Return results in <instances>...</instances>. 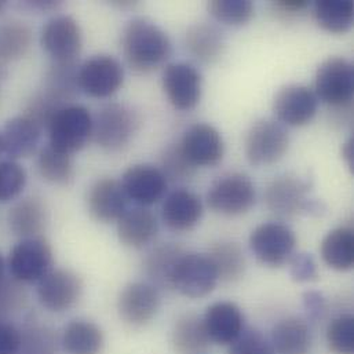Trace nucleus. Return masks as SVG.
Here are the masks:
<instances>
[{"label": "nucleus", "instance_id": "obj_1", "mask_svg": "<svg viewBox=\"0 0 354 354\" xmlns=\"http://www.w3.org/2000/svg\"><path fill=\"white\" fill-rule=\"evenodd\" d=\"M122 51L129 66L137 73H151L171 57L169 35L147 18H134L123 29Z\"/></svg>", "mask_w": 354, "mask_h": 354}, {"label": "nucleus", "instance_id": "obj_2", "mask_svg": "<svg viewBox=\"0 0 354 354\" xmlns=\"http://www.w3.org/2000/svg\"><path fill=\"white\" fill-rule=\"evenodd\" d=\"M141 127L140 113L127 104L109 102L93 118V138L105 152L127 148Z\"/></svg>", "mask_w": 354, "mask_h": 354}, {"label": "nucleus", "instance_id": "obj_3", "mask_svg": "<svg viewBox=\"0 0 354 354\" xmlns=\"http://www.w3.org/2000/svg\"><path fill=\"white\" fill-rule=\"evenodd\" d=\"M46 130L48 145L73 156L93 138V115L83 105L68 104L55 112Z\"/></svg>", "mask_w": 354, "mask_h": 354}, {"label": "nucleus", "instance_id": "obj_4", "mask_svg": "<svg viewBox=\"0 0 354 354\" xmlns=\"http://www.w3.org/2000/svg\"><path fill=\"white\" fill-rule=\"evenodd\" d=\"M54 254L44 236L19 239L10 250L6 269L11 279L21 284H37L53 268Z\"/></svg>", "mask_w": 354, "mask_h": 354}, {"label": "nucleus", "instance_id": "obj_5", "mask_svg": "<svg viewBox=\"0 0 354 354\" xmlns=\"http://www.w3.org/2000/svg\"><path fill=\"white\" fill-rule=\"evenodd\" d=\"M316 97L333 111H351L354 94V66L345 57H330L320 64L315 77Z\"/></svg>", "mask_w": 354, "mask_h": 354}, {"label": "nucleus", "instance_id": "obj_6", "mask_svg": "<svg viewBox=\"0 0 354 354\" xmlns=\"http://www.w3.org/2000/svg\"><path fill=\"white\" fill-rule=\"evenodd\" d=\"M312 182L297 174L277 177L265 192L268 208L279 216L290 218L299 212L320 214L322 204L309 198Z\"/></svg>", "mask_w": 354, "mask_h": 354}, {"label": "nucleus", "instance_id": "obj_7", "mask_svg": "<svg viewBox=\"0 0 354 354\" xmlns=\"http://www.w3.org/2000/svg\"><path fill=\"white\" fill-rule=\"evenodd\" d=\"M257 200V189L251 178L230 173L218 178L207 193L208 207L221 215L236 216L248 212Z\"/></svg>", "mask_w": 354, "mask_h": 354}, {"label": "nucleus", "instance_id": "obj_8", "mask_svg": "<svg viewBox=\"0 0 354 354\" xmlns=\"http://www.w3.org/2000/svg\"><path fill=\"white\" fill-rule=\"evenodd\" d=\"M290 147V136L276 120L255 122L247 133L244 151L247 160L257 167L270 166L284 158Z\"/></svg>", "mask_w": 354, "mask_h": 354}, {"label": "nucleus", "instance_id": "obj_9", "mask_svg": "<svg viewBox=\"0 0 354 354\" xmlns=\"http://www.w3.org/2000/svg\"><path fill=\"white\" fill-rule=\"evenodd\" d=\"M83 280L71 269H51L37 284L36 298L43 309L65 313L73 309L83 295Z\"/></svg>", "mask_w": 354, "mask_h": 354}, {"label": "nucleus", "instance_id": "obj_10", "mask_svg": "<svg viewBox=\"0 0 354 354\" xmlns=\"http://www.w3.org/2000/svg\"><path fill=\"white\" fill-rule=\"evenodd\" d=\"M77 83L93 98H109L123 87L124 68L115 57L97 54L79 66Z\"/></svg>", "mask_w": 354, "mask_h": 354}, {"label": "nucleus", "instance_id": "obj_11", "mask_svg": "<svg viewBox=\"0 0 354 354\" xmlns=\"http://www.w3.org/2000/svg\"><path fill=\"white\" fill-rule=\"evenodd\" d=\"M295 233L284 223L266 222L257 226L250 236L254 257L266 266L280 268L294 255Z\"/></svg>", "mask_w": 354, "mask_h": 354}, {"label": "nucleus", "instance_id": "obj_12", "mask_svg": "<svg viewBox=\"0 0 354 354\" xmlns=\"http://www.w3.org/2000/svg\"><path fill=\"white\" fill-rule=\"evenodd\" d=\"M218 284L216 270L207 254L186 252L179 258L171 290L187 298H203L211 294Z\"/></svg>", "mask_w": 354, "mask_h": 354}, {"label": "nucleus", "instance_id": "obj_13", "mask_svg": "<svg viewBox=\"0 0 354 354\" xmlns=\"http://www.w3.org/2000/svg\"><path fill=\"white\" fill-rule=\"evenodd\" d=\"M40 43L53 62L72 64L83 48V32L73 17L57 15L43 26Z\"/></svg>", "mask_w": 354, "mask_h": 354}, {"label": "nucleus", "instance_id": "obj_14", "mask_svg": "<svg viewBox=\"0 0 354 354\" xmlns=\"http://www.w3.org/2000/svg\"><path fill=\"white\" fill-rule=\"evenodd\" d=\"M159 290L145 281H133L123 287L118 298V312L120 319L131 327H145L160 309Z\"/></svg>", "mask_w": 354, "mask_h": 354}, {"label": "nucleus", "instance_id": "obj_15", "mask_svg": "<svg viewBox=\"0 0 354 354\" xmlns=\"http://www.w3.org/2000/svg\"><path fill=\"white\" fill-rule=\"evenodd\" d=\"M319 109V98L315 91L302 84L283 87L274 97L273 112L283 126L304 127L309 124Z\"/></svg>", "mask_w": 354, "mask_h": 354}, {"label": "nucleus", "instance_id": "obj_16", "mask_svg": "<svg viewBox=\"0 0 354 354\" xmlns=\"http://www.w3.org/2000/svg\"><path fill=\"white\" fill-rule=\"evenodd\" d=\"M179 145L196 169L216 166L225 155V144L221 133L207 123L190 126L183 133Z\"/></svg>", "mask_w": 354, "mask_h": 354}, {"label": "nucleus", "instance_id": "obj_17", "mask_svg": "<svg viewBox=\"0 0 354 354\" xmlns=\"http://www.w3.org/2000/svg\"><path fill=\"white\" fill-rule=\"evenodd\" d=\"M129 201L122 182L116 178L95 180L86 197L88 214L101 223L118 222L127 212Z\"/></svg>", "mask_w": 354, "mask_h": 354}, {"label": "nucleus", "instance_id": "obj_18", "mask_svg": "<svg viewBox=\"0 0 354 354\" xmlns=\"http://www.w3.org/2000/svg\"><path fill=\"white\" fill-rule=\"evenodd\" d=\"M170 104L179 111L193 109L201 100L203 77L190 64L176 62L166 66L162 77Z\"/></svg>", "mask_w": 354, "mask_h": 354}, {"label": "nucleus", "instance_id": "obj_19", "mask_svg": "<svg viewBox=\"0 0 354 354\" xmlns=\"http://www.w3.org/2000/svg\"><path fill=\"white\" fill-rule=\"evenodd\" d=\"M130 201L140 207H149L162 200L167 192L169 180L153 165H136L127 169L120 179Z\"/></svg>", "mask_w": 354, "mask_h": 354}, {"label": "nucleus", "instance_id": "obj_20", "mask_svg": "<svg viewBox=\"0 0 354 354\" xmlns=\"http://www.w3.org/2000/svg\"><path fill=\"white\" fill-rule=\"evenodd\" d=\"M50 222V212L44 198L28 196L12 204L7 214L10 232L18 239L43 236Z\"/></svg>", "mask_w": 354, "mask_h": 354}, {"label": "nucleus", "instance_id": "obj_21", "mask_svg": "<svg viewBox=\"0 0 354 354\" xmlns=\"http://www.w3.org/2000/svg\"><path fill=\"white\" fill-rule=\"evenodd\" d=\"M203 324L211 342L232 345L244 333V315L233 302H215L207 308Z\"/></svg>", "mask_w": 354, "mask_h": 354}, {"label": "nucleus", "instance_id": "obj_22", "mask_svg": "<svg viewBox=\"0 0 354 354\" xmlns=\"http://www.w3.org/2000/svg\"><path fill=\"white\" fill-rule=\"evenodd\" d=\"M43 129L24 113L10 119L1 130L3 153L10 160L26 159L39 149Z\"/></svg>", "mask_w": 354, "mask_h": 354}, {"label": "nucleus", "instance_id": "obj_23", "mask_svg": "<svg viewBox=\"0 0 354 354\" xmlns=\"http://www.w3.org/2000/svg\"><path fill=\"white\" fill-rule=\"evenodd\" d=\"M203 216L200 197L187 190L176 189L163 201L162 219L167 227L176 232H189L198 225Z\"/></svg>", "mask_w": 354, "mask_h": 354}, {"label": "nucleus", "instance_id": "obj_24", "mask_svg": "<svg viewBox=\"0 0 354 354\" xmlns=\"http://www.w3.org/2000/svg\"><path fill=\"white\" fill-rule=\"evenodd\" d=\"M116 223L120 243L134 250H141L151 244L159 232L158 218L147 207L129 208Z\"/></svg>", "mask_w": 354, "mask_h": 354}, {"label": "nucleus", "instance_id": "obj_25", "mask_svg": "<svg viewBox=\"0 0 354 354\" xmlns=\"http://www.w3.org/2000/svg\"><path fill=\"white\" fill-rule=\"evenodd\" d=\"M59 342L65 354H101L105 348V335L94 322L75 319L65 326Z\"/></svg>", "mask_w": 354, "mask_h": 354}, {"label": "nucleus", "instance_id": "obj_26", "mask_svg": "<svg viewBox=\"0 0 354 354\" xmlns=\"http://www.w3.org/2000/svg\"><path fill=\"white\" fill-rule=\"evenodd\" d=\"M270 344L274 354H309L312 349L310 327L301 317H287L273 327Z\"/></svg>", "mask_w": 354, "mask_h": 354}, {"label": "nucleus", "instance_id": "obj_27", "mask_svg": "<svg viewBox=\"0 0 354 354\" xmlns=\"http://www.w3.org/2000/svg\"><path fill=\"white\" fill-rule=\"evenodd\" d=\"M185 46L190 55L204 64L218 61L225 51V36L214 25L200 22L192 25L185 35Z\"/></svg>", "mask_w": 354, "mask_h": 354}, {"label": "nucleus", "instance_id": "obj_28", "mask_svg": "<svg viewBox=\"0 0 354 354\" xmlns=\"http://www.w3.org/2000/svg\"><path fill=\"white\" fill-rule=\"evenodd\" d=\"M185 250L177 243H163L151 250L144 261V270L158 290H171V279Z\"/></svg>", "mask_w": 354, "mask_h": 354}, {"label": "nucleus", "instance_id": "obj_29", "mask_svg": "<svg viewBox=\"0 0 354 354\" xmlns=\"http://www.w3.org/2000/svg\"><path fill=\"white\" fill-rule=\"evenodd\" d=\"M323 261L334 270L346 272L353 268L354 233L352 227L341 226L333 229L320 245Z\"/></svg>", "mask_w": 354, "mask_h": 354}, {"label": "nucleus", "instance_id": "obj_30", "mask_svg": "<svg viewBox=\"0 0 354 354\" xmlns=\"http://www.w3.org/2000/svg\"><path fill=\"white\" fill-rule=\"evenodd\" d=\"M209 342L203 317L196 313H186L178 319L171 335V344L177 353H203L209 346Z\"/></svg>", "mask_w": 354, "mask_h": 354}, {"label": "nucleus", "instance_id": "obj_31", "mask_svg": "<svg viewBox=\"0 0 354 354\" xmlns=\"http://www.w3.org/2000/svg\"><path fill=\"white\" fill-rule=\"evenodd\" d=\"M208 258L211 259L218 280L225 283H234L240 280L245 273V257L243 248L234 241H219L215 243L209 251Z\"/></svg>", "mask_w": 354, "mask_h": 354}, {"label": "nucleus", "instance_id": "obj_32", "mask_svg": "<svg viewBox=\"0 0 354 354\" xmlns=\"http://www.w3.org/2000/svg\"><path fill=\"white\" fill-rule=\"evenodd\" d=\"M33 32L21 21L0 24V62L8 64L22 59L32 48Z\"/></svg>", "mask_w": 354, "mask_h": 354}, {"label": "nucleus", "instance_id": "obj_33", "mask_svg": "<svg viewBox=\"0 0 354 354\" xmlns=\"http://www.w3.org/2000/svg\"><path fill=\"white\" fill-rule=\"evenodd\" d=\"M36 165L39 176L48 183L66 186L75 178L73 156L64 153L48 144L39 151Z\"/></svg>", "mask_w": 354, "mask_h": 354}, {"label": "nucleus", "instance_id": "obj_34", "mask_svg": "<svg viewBox=\"0 0 354 354\" xmlns=\"http://www.w3.org/2000/svg\"><path fill=\"white\" fill-rule=\"evenodd\" d=\"M77 71L79 66L76 62L72 64H55L53 62L48 68L44 83L43 91L48 95L54 97L64 105L72 104L71 101L76 97L79 91L77 83Z\"/></svg>", "mask_w": 354, "mask_h": 354}, {"label": "nucleus", "instance_id": "obj_35", "mask_svg": "<svg viewBox=\"0 0 354 354\" xmlns=\"http://www.w3.org/2000/svg\"><path fill=\"white\" fill-rule=\"evenodd\" d=\"M315 18L330 33H346L353 26L354 3L352 0H319L315 3Z\"/></svg>", "mask_w": 354, "mask_h": 354}, {"label": "nucleus", "instance_id": "obj_36", "mask_svg": "<svg viewBox=\"0 0 354 354\" xmlns=\"http://www.w3.org/2000/svg\"><path fill=\"white\" fill-rule=\"evenodd\" d=\"M21 330L22 346L19 354H57V337L50 327L28 317Z\"/></svg>", "mask_w": 354, "mask_h": 354}, {"label": "nucleus", "instance_id": "obj_37", "mask_svg": "<svg viewBox=\"0 0 354 354\" xmlns=\"http://www.w3.org/2000/svg\"><path fill=\"white\" fill-rule=\"evenodd\" d=\"M209 14L225 25L243 26L255 15V6L250 0H212L208 3Z\"/></svg>", "mask_w": 354, "mask_h": 354}, {"label": "nucleus", "instance_id": "obj_38", "mask_svg": "<svg viewBox=\"0 0 354 354\" xmlns=\"http://www.w3.org/2000/svg\"><path fill=\"white\" fill-rule=\"evenodd\" d=\"M28 182L25 169L15 160H0V204L19 197Z\"/></svg>", "mask_w": 354, "mask_h": 354}, {"label": "nucleus", "instance_id": "obj_39", "mask_svg": "<svg viewBox=\"0 0 354 354\" xmlns=\"http://www.w3.org/2000/svg\"><path fill=\"white\" fill-rule=\"evenodd\" d=\"M327 344L334 354H354V317L341 315L327 328Z\"/></svg>", "mask_w": 354, "mask_h": 354}, {"label": "nucleus", "instance_id": "obj_40", "mask_svg": "<svg viewBox=\"0 0 354 354\" xmlns=\"http://www.w3.org/2000/svg\"><path fill=\"white\" fill-rule=\"evenodd\" d=\"M160 163V170L167 180H186L196 174V167L185 156L179 142L170 144L167 148H165Z\"/></svg>", "mask_w": 354, "mask_h": 354}, {"label": "nucleus", "instance_id": "obj_41", "mask_svg": "<svg viewBox=\"0 0 354 354\" xmlns=\"http://www.w3.org/2000/svg\"><path fill=\"white\" fill-rule=\"evenodd\" d=\"M28 304V294L24 284L11 277H4L0 281V320H10L15 313L25 309Z\"/></svg>", "mask_w": 354, "mask_h": 354}, {"label": "nucleus", "instance_id": "obj_42", "mask_svg": "<svg viewBox=\"0 0 354 354\" xmlns=\"http://www.w3.org/2000/svg\"><path fill=\"white\" fill-rule=\"evenodd\" d=\"M227 354H274L270 341L259 331L243 333L229 348Z\"/></svg>", "mask_w": 354, "mask_h": 354}, {"label": "nucleus", "instance_id": "obj_43", "mask_svg": "<svg viewBox=\"0 0 354 354\" xmlns=\"http://www.w3.org/2000/svg\"><path fill=\"white\" fill-rule=\"evenodd\" d=\"M290 273L291 277L298 283L315 281L319 277V270L315 258L310 254H294L290 258Z\"/></svg>", "mask_w": 354, "mask_h": 354}, {"label": "nucleus", "instance_id": "obj_44", "mask_svg": "<svg viewBox=\"0 0 354 354\" xmlns=\"http://www.w3.org/2000/svg\"><path fill=\"white\" fill-rule=\"evenodd\" d=\"M22 330L11 320H0V354H19Z\"/></svg>", "mask_w": 354, "mask_h": 354}, {"label": "nucleus", "instance_id": "obj_45", "mask_svg": "<svg viewBox=\"0 0 354 354\" xmlns=\"http://www.w3.org/2000/svg\"><path fill=\"white\" fill-rule=\"evenodd\" d=\"M274 14L281 19H292L304 14L309 8L306 0H277L272 3Z\"/></svg>", "mask_w": 354, "mask_h": 354}, {"label": "nucleus", "instance_id": "obj_46", "mask_svg": "<svg viewBox=\"0 0 354 354\" xmlns=\"http://www.w3.org/2000/svg\"><path fill=\"white\" fill-rule=\"evenodd\" d=\"M304 304H305L309 317L313 320L322 319L324 316V313L327 312V301L317 291H308L304 295Z\"/></svg>", "mask_w": 354, "mask_h": 354}, {"label": "nucleus", "instance_id": "obj_47", "mask_svg": "<svg viewBox=\"0 0 354 354\" xmlns=\"http://www.w3.org/2000/svg\"><path fill=\"white\" fill-rule=\"evenodd\" d=\"M22 6L28 10L47 12V11L58 10L62 6V3L61 1H53V0H35V1H25Z\"/></svg>", "mask_w": 354, "mask_h": 354}, {"label": "nucleus", "instance_id": "obj_48", "mask_svg": "<svg viewBox=\"0 0 354 354\" xmlns=\"http://www.w3.org/2000/svg\"><path fill=\"white\" fill-rule=\"evenodd\" d=\"M354 156V141L353 138H349L345 144H344V147H342V158H344V160H345V163L348 165V167L351 169V170H353V158Z\"/></svg>", "mask_w": 354, "mask_h": 354}, {"label": "nucleus", "instance_id": "obj_49", "mask_svg": "<svg viewBox=\"0 0 354 354\" xmlns=\"http://www.w3.org/2000/svg\"><path fill=\"white\" fill-rule=\"evenodd\" d=\"M6 259L3 258V255H1V252H0V281L6 277Z\"/></svg>", "mask_w": 354, "mask_h": 354}, {"label": "nucleus", "instance_id": "obj_50", "mask_svg": "<svg viewBox=\"0 0 354 354\" xmlns=\"http://www.w3.org/2000/svg\"><path fill=\"white\" fill-rule=\"evenodd\" d=\"M7 7V1H3V0H0V14L4 11V8Z\"/></svg>", "mask_w": 354, "mask_h": 354}, {"label": "nucleus", "instance_id": "obj_51", "mask_svg": "<svg viewBox=\"0 0 354 354\" xmlns=\"http://www.w3.org/2000/svg\"><path fill=\"white\" fill-rule=\"evenodd\" d=\"M0 153H3V147H1V131H0Z\"/></svg>", "mask_w": 354, "mask_h": 354}, {"label": "nucleus", "instance_id": "obj_52", "mask_svg": "<svg viewBox=\"0 0 354 354\" xmlns=\"http://www.w3.org/2000/svg\"><path fill=\"white\" fill-rule=\"evenodd\" d=\"M0 93H1V75H0Z\"/></svg>", "mask_w": 354, "mask_h": 354}]
</instances>
